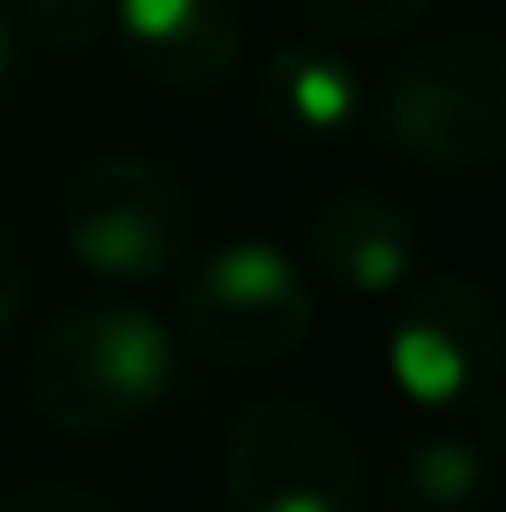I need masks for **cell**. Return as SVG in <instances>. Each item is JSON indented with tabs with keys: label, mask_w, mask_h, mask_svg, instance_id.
Segmentation results:
<instances>
[{
	"label": "cell",
	"mask_w": 506,
	"mask_h": 512,
	"mask_svg": "<svg viewBox=\"0 0 506 512\" xmlns=\"http://www.w3.org/2000/svg\"><path fill=\"white\" fill-rule=\"evenodd\" d=\"M18 304H24V262L12 251L6 227H0V340H6L12 322H18Z\"/></svg>",
	"instance_id": "cell-14"
},
{
	"label": "cell",
	"mask_w": 506,
	"mask_h": 512,
	"mask_svg": "<svg viewBox=\"0 0 506 512\" xmlns=\"http://www.w3.org/2000/svg\"><path fill=\"white\" fill-rule=\"evenodd\" d=\"M12 72H18V30H12V12H6V0H0V96H6Z\"/></svg>",
	"instance_id": "cell-15"
},
{
	"label": "cell",
	"mask_w": 506,
	"mask_h": 512,
	"mask_svg": "<svg viewBox=\"0 0 506 512\" xmlns=\"http://www.w3.org/2000/svg\"><path fill=\"white\" fill-rule=\"evenodd\" d=\"M233 512H364V465L340 417L310 399H256L227 435Z\"/></svg>",
	"instance_id": "cell-6"
},
{
	"label": "cell",
	"mask_w": 506,
	"mask_h": 512,
	"mask_svg": "<svg viewBox=\"0 0 506 512\" xmlns=\"http://www.w3.org/2000/svg\"><path fill=\"white\" fill-rule=\"evenodd\" d=\"M387 322V376L423 411H483L495 429L501 399V316L477 280L429 274L399 286Z\"/></svg>",
	"instance_id": "cell-4"
},
{
	"label": "cell",
	"mask_w": 506,
	"mask_h": 512,
	"mask_svg": "<svg viewBox=\"0 0 506 512\" xmlns=\"http://www.w3.org/2000/svg\"><path fill=\"white\" fill-rule=\"evenodd\" d=\"M179 322L215 364L262 370L292 358L316 328L304 262L268 239H233L197 256L179 280Z\"/></svg>",
	"instance_id": "cell-3"
},
{
	"label": "cell",
	"mask_w": 506,
	"mask_h": 512,
	"mask_svg": "<svg viewBox=\"0 0 506 512\" xmlns=\"http://www.w3.org/2000/svg\"><path fill=\"white\" fill-rule=\"evenodd\" d=\"M179 382L173 334L155 310L90 298L60 310L30 352V405L66 435H108L149 417Z\"/></svg>",
	"instance_id": "cell-1"
},
{
	"label": "cell",
	"mask_w": 506,
	"mask_h": 512,
	"mask_svg": "<svg viewBox=\"0 0 506 512\" xmlns=\"http://www.w3.org/2000/svg\"><path fill=\"white\" fill-rule=\"evenodd\" d=\"M495 489V459L477 435L435 429L399 459V507L405 512H477Z\"/></svg>",
	"instance_id": "cell-10"
},
{
	"label": "cell",
	"mask_w": 506,
	"mask_h": 512,
	"mask_svg": "<svg viewBox=\"0 0 506 512\" xmlns=\"http://www.w3.org/2000/svg\"><path fill=\"white\" fill-rule=\"evenodd\" d=\"M114 30L143 78L203 96L245 60V18L233 0H114Z\"/></svg>",
	"instance_id": "cell-7"
},
{
	"label": "cell",
	"mask_w": 506,
	"mask_h": 512,
	"mask_svg": "<svg viewBox=\"0 0 506 512\" xmlns=\"http://www.w3.org/2000/svg\"><path fill=\"white\" fill-rule=\"evenodd\" d=\"M30 24L48 48L84 54L114 30V0H30Z\"/></svg>",
	"instance_id": "cell-12"
},
{
	"label": "cell",
	"mask_w": 506,
	"mask_h": 512,
	"mask_svg": "<svg viewBox=\"0 0 506 512\" xmlns=\"http://www.w3.org/2000/svg\"><path fill=\"white\" fill-rule=\"evenodd\" d=\"M298 6L346 42H387L429 12V0H298Z\"/></svg>",
	"instance_id": "cell-11"
},
{
	"label": "cell",
	"mask_w": 506,
	"mask_h": 512,
	"mask_svg": "<svg viewBox=\"0 0 506 512\" xmlns=\"http://www.w3.org/2000/svg\"><path fill=\"white\" fill-rule=\"evenodd\" d=\"M0 512H114V507H102L90 489H72V483H30V489L6 495Z\"/></svg>",
	"instance_id": "cell-13"
},
{
	"label": "cell",
	"mask_w": 506,
	"mask_h": 512,
	"mask_svg": "<svg viewBox=\"0 0 506 512\" xmlns=\"http://www.w3.org/2000/svg\"><path fill=\"white\" fill-rule=\"evenodd\" d=\"M66 251L102 280H161L191 245V197L149 155H96L60 203Z\"/></svg>",
	"instance_id": "cell-5"
},
{
	"label": "cell",
	"mask_w": 506,
	"mask_h": 512,
	"mask_svg": "<svg viewBox=\"0 0 506 512\" xmlns=\"http://www.w3.org/2000/svg\"><path fill=\"white\" fill-rule=\"evenodd\" d=\"M381 137L429 173H483L506 149V54L489 30L423 42L381 90Z\"/></svg>",
	"instance_id": "cell-2"
},
{
	"label": "cell",
	"mask_w": 506,
	"mask_h": 512,
	"mask_svg": "<svg viewBox=\"0 0 506 512\" xmlns=\"http://www.w3.org/2000/svg\"><path fill=\"white\" fill-rule=\"evenodd\" d=\"M262 108L292 143H334L364 120V78L328 42H280L262 66Z\"/></svg>",
	"instance_id": "cell-9"
},
{
	"label": "cell",
	"mask_w": 506,
	"mask_h": 512,
	"mask_svg": "<svg viewBox=\"0 0 506 512\" xmlns=\"http://www.w3.org/2000/svg\"><path fill=\"white\" fill-rule=\"evenodd\" d=\"M423 256V233L411 209L387 191L352 185L316 203L310 215V262L352 298H393L411 286Z\"/></svg>",
	"instance_id": "cell-8"
}]
</instances>
